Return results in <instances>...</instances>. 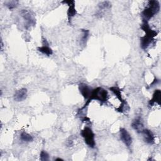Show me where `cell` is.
<instances>
[{
	"mask_svg": "<svg viewBox=\"0 0 161 161\" xmlns=\"http://www.w3.org/2000/svg\"><path fill=\"white\" fill-rule=\"evenodd\" d=\"M142 29L145 31V36L141 38V47L143 49H146L153 42V38L157 35V33L152 30L147 21H143Z\"/></svg>",
	"mask_w": 161,
	"mask_h": 161,
	"instance_id": "obj_1",
	"label": "cell"
},
{
	"mask_svg": "<svg viewBox=\"0 0 161 161\" xmlns=\"http://www.w3.org/2000/svg\"><path fill=\"white\" fill-rule=\"evenodd\" d=\"M160 10V4L157 1H148V6L142 12L143 21H148Z\"/></svg>",
	"mask_w": 161,
	"mask_h": 161,
	"instance_id": "obj_2",
	"label": "cell"
},
{
	"mask_svg": "<svg viewBox=\"0 0 161 161\" xmlns=\"http://www.w3.org/2000/svg\"><path fill=\"white\" fill-rule=\"evenodd\" d=\"M108 92L105 89L100 87H97L91 91V96L88 99L86 105L88 104L89 102L91 101V100L92 99L98 100L101 102H105L108 99Z\"/></svg>",
	"mask_w": 161,
	"mask_h": 161,
	"instance_id": "obj_3",
	"label": "cell"
},
{
	"mask_svg": "<svg viewBox=\"0 0 161 161\" xmlns=\"http://www.w3.org/2000/svg\"><path fill=\"white\" fill-rule=\"evenodd\" d=\"M82 136L84 139L85 143L91 148H94L96 143L94 140V134L92 130L89 127H85L80 132Z\"/></svg>",
	"mask_w": 161,
	"mask_h": 161,
	"instance_id": "obj_4",
	"label": "cell"
},
{
	"mask_svg": "<svg viewBox=\"0 0 161 161\" xmlns=\"http://www.w3.org/2000/svg\"><path fill=\"white\" fill-rule=\"evenodd\" d=\"M21 14L23 19L26 21V25L30 27L31 25H34L35 20L31 11L27 9H23L21 11Z\"/></svg>",
	"mask_w": 161,
	"mask_h": 161,
	"instance_id": "obj_5",
	"label": "cell"
},
{
	"mask_svg": "<svg viewBox=\"0 0 161 161\" xmlns=\"http://www.w3.org/2000/svg\"><path fill=\"white\" fill-rule=\"evenodd\" d=\"M120 138L122 142L128 147H130L132 143V138L128 131L125 128H121L119 131Z\"/></svg>",
	"mask_w": 161,
	"mask_h": 161,
	"instance_id": "obj_6",
	"label": "cell"
},
{
	"mask_svg": "<svg viewBox=\"0 0 161 161\" xmlns=\"http://www.w3.org/2000/svg\"><path fill=\"white\" fill-rule=\"evenodd\" d=\"M63 3H66L69 5V8L67 11V16L69 21H70L73 18L75 14H76V10L75 8V1H64Z\"/></svg>",
	"mask_w": 161,
	"mask_h": 161,
	"instance_id": "obj_7",
	"label": "cell"
},
{
	"mask_svg": "<svg viewBox=\"0 0 161 161\" xmlns=\"http://www.w3.org/2000/svg\"><path fill=\"white\" fill-rule=\"evenodd\" d=\"M142 133L143 134V140L146 143H147L148 144H151V145L154 143L155 137H154V135L152 131H150V130H148V129H144L143 130V131L142 132Z\"/></svg>",
	"mask_w": 161,
	"mask_h": 161,
	"instance_id": "obj_8",
	"label": "cell"
},
{
	"mask_svg": "<svg viewBox=\"0 0 161 161\" xmlns=\"http://www.w3.org/2000/svg\"><path fill=\"white\" fill-rule=\"evenodd\" d=\"M38 50L42 53L43 54H45L47 56H50L52 54L53 52L52 50L49 47L48 43L45 39H43L42 41V46L38 48Z\"/></svg>",
	"mask_w": 161,
	"mask_h": 161,
	"instance_id": "obj_9",
	"label": "cell"
},
{
	"mask_svg": "<svg viewBox=\"0 0 161 161\" xmlns=\"http://www.w3.org/2000/svg\"><path fill=\"white\" fill-rule=\"evenodd\" d=\"M27 97V90L25 88L20 89L16 91L14 95V99L16 101H23Z\"/></svg>",
	"mask_w": 161,
	"mask_h": 161,
	"instance_id": "obj_10",
	"label": "cell"
},
{
	"mask_svg": "<svg viewBox=\"0 0 161 161\" xmlns=\"http://www.w3.org/2000/svg\"><path fill=\"white\" fill-rule=\"evenodd\" d=\"M79 89L81 94L85 99L89 98L91 94V91L87 85L85 84H80L79 86Z\"/></svg>",
	"mask_w": 161,
	"mask_h": 161,
	"instance_id": "obj_11",
	"label": "cell"
},
{
	"mask_svg": "<svg viewBox=\"0 0 161 161\" xmlns=\"http://www.w3.org/2000/svg\"><path fill=\"white\" fill-rule=\"evenodd\" d=\"M132 128L138 133H142L144 130V126L142 119L140 118H136L131 123Z\"/></svg>",
	"mask_w": 161,
	"mask_h": 161,
	"instance_id": "obj_12",
	"label": "cell"
},
{
	"mask_svg": "<svg viewBox=\"0 0 161 161\" xmlns=\"http://www.w3.org/2000/svg\"><path fill=\"white\" fill-rule=\"evenodd\" d=\"M160 97H161V92L159 89L155 90L154 93L153 94L152 99L150 101L149 104L150 106L153 105L155 103H158V104H160Z\"/></svg>",
	"mask_w": 161,
	"mask_h": 161,
	"instance_id": "obj_13",
	"label": "cell"
},
{
	"mask_svg": "<svg viewBox=\"0 0 161 161\" xmlns=\"http://www.w3.org/2000/svg\"><path fill=\"white\" fill-rule=\"evenodd\" d=\"M20 139L21 141L25 142H31L33 140L32 136L26 132H22L21 133Z\"/></svg>",
	"mask_w": 161,
	"mask_h": 161,
	"instance_id": "obj_14",
	"label": "cell"
},
{
	"mask_svg": "<svg viewBox=\"0 0 161 161\" xmlns=\"http://www.w3.org/2000/svg\"><path fill=\"white\" fill-rule=\"evenodd\" d=\"M109 90H111L115 95L116 96L118 97V99L119 100H120L121 102H123L124 100L122 99V96H121V91L119 89V88L116 87H111L109 88Z\"/></svg>",
	"mask_w": 161,
	"mask_h": 161,
	"instance_id": "obj_15",
	"label": "cell"
},
{
	"mask_svg": "<svg viewBox=\"0 0 161 161\" xmlns=\"http://www.w3.org/2000/svg\"><path fill=\"white\" fill-rule=\"evenodd\" d=\"M18 2L16 1H11L6 3V5L9 8V9H13L16 6Z\"/></svg>",
	"mask_w": 161,
	"mask_h": 161,
	"instance_id": "obj_16",
	"label": "cell"
},
{
	"mask_svg": "<svg viewBox=\"0 0 161 161\" xmlns=\"http://www.w3.org/2000/svg\"><path fill=\"white\" fill-rule=\"evenodd\" d=\"M48 154L45 152L44 150H42L40 153V160L42 161H46L48 160Z\"/></svg>",
	"mask_w": 161,
	"mask_h": 161,
	"instance_id": "obj_17",
	"label": "cell"
},
{
	"mask_svg": "<svg viewBox=\"0 0 161 161\" xmlns=\"http://www.w3.org/2000/svg\"><path fill=\"white\" fill-rule=\"evenodd\" d=\"M88 36H89V31L88 30H84L83 31V35H82V40H81L84 43H85L86 41L87 40Z\"/></svg>",
	"mask_w": 161,
	"mask_h": 161,
	"instance_id": "obj_18",
	"label": "cell"
},
{
	"mask_svg": "<svg viewBox=\"0 0 161 161\" xmlns=\"http://www.w3.org/2000/svg\"><path fill=\"white\" fill-rule=\"evenodd\" d=\"M55 160H63V159L62 158H56Z\"/></svg>",
	"mask_w": 161,
	"mask_h": 161,
	"instance_id": "obj_19",
	"label": "cell"
}]
</instances>
